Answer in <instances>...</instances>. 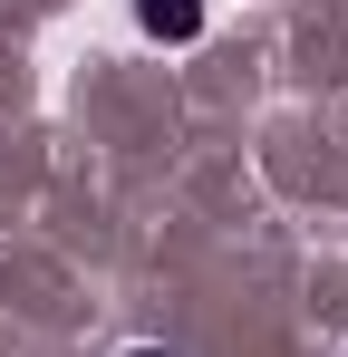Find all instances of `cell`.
<instances>
[{
    "instance_id": "cell-1",
    "label": "cell",
    "mask_w": 348,
    "mask_h": 357,
    "mask_svg": "<svg viewBox=\"0 0 348 357\" xmlns=\"http://www.w3.org/2000/svg\"><path fill=\"white\" fill-rule=\"evenodd\" d=\"M136 20H145L155 39H174V49L203 39V0H136Z\"/></svg>"
},
{
    "instance_id": "cell-2",
    "label": "cell",
    "mask_w": 348,
    "mask_h": 357,
    "mask_svg": "<svg viewBox=\"0 0 348 357\" xmlns=\"http://www.w3.org/2000/svg\"><path fill=\"white\" fill-rule=\"evenodd\" d=\"M136 357H174V348H136Z\"/></svg>"
}]
</instances>
